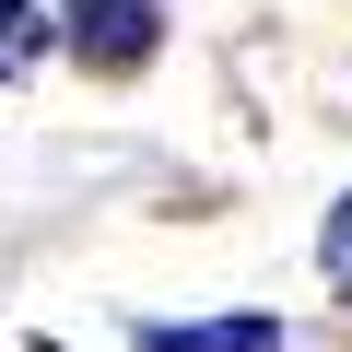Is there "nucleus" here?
Returning a JSON list of instances; mask_svg holds the SVG:
<instances>
[{"label": "nucleus", "mask_w": 352, "mask_h": 352, "mask_svg": "<svg viewBox=\"0 0 352 352\" xmlns=\"http://www.w3.org/2000/svg\"><path fill=\"white\" fill-rule=\"evenodd\" d=\"M47 24H59V47H71L82 71L129 82V71H153V47H164V0H47Z\"/></svg>", "instance_id": "nucleus-1"}, {"label": "nucleus", "mask_w": 352, "mask_h": 352, "mask_svg": "<svg viewBox=\"0 0 352 352\" xmlns=\"http://www.w3.org/2000/svg\"><path fill=\"white\" fill-rule=\"evenodd\" d=\"M129 352H282V317H141Z\"/></svg>", "instance_id": "nucleus-2"}, {"label": "nucleus", "mask_w": 352, "mask_h": 352, "mask_svg": "<svg viewBox=\"0 0 352 352\" xmlns=\"http://www.w3.org/2000/svg\"><path fill=\"white\" fill-rule=\"evenodd\" d=\"M59 47V24H47V0H0V82H24L36 59Z\"/></svg>", "instance_id": "nucleus-3"}, {"label": "nucleus", "mask_w": 352, "mask_h": 352, "mask_svg": "<svg viewBox=\"0 0 352 352\" xmlns=\"http://www.w3.org/2000/svg\"><path fill=\"white\" fill-rule=\"evenodd\" d=\"M317 270L352 294V188H340V200H329V223H317Z\"/></svg>", "instance_id": "nucleus-4"}]
</instances>
